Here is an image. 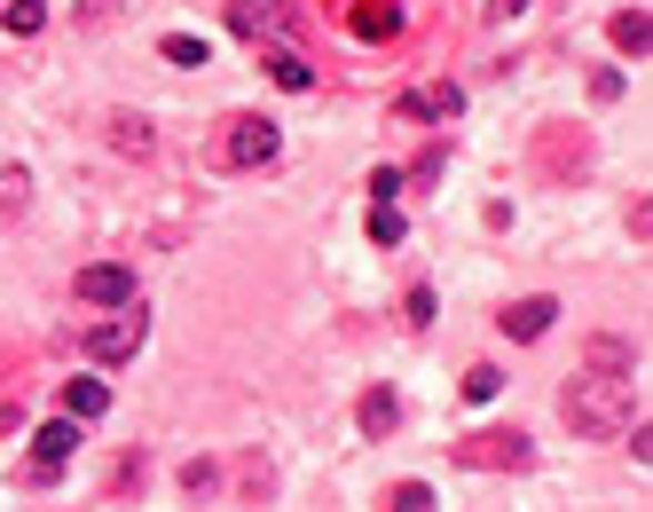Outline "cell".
Segmentation results:
<instances>
[{
  "label": "cell",
  "mask_w": 653,
  "mask_h": 512,
  "mask_svg": "<svg viewBox=\"0 0 653 512\" xmlns=\"http://www.w3.org/2000/svg\"><path fill=\"white\" fill-rule=\"evenodd\" d=\"M559 410H567V425L583 442H606L630 425V379H599V371H575L567 394H559Z\"/></svg>",
  "instance_id": "obj_1"
},
{
  "label": "cell",
  "mask_w": 653,
  "mask_h": 512,
  "mask_svg": "<svg viewBox=\"0 0 653 512\" xmlns=\"http://www.w3.org/2000/svg\"><path fill=\"white\" fill-rule=\"evenodd\" d=\"M275 150H284V134H275L260 111H237V119H221V134H213V165H229V174L275 165Z\"/></svg>",
  "instance_id": "obj_2"
},
{
  "label": "cell",
  "mask_w": 653,
  "mask_h": 512,
  "mask_svg": "<svg viewBox=\"0 0 653 512\" xmlns=\"http://www.w3.org/2000/svg\"><path fill=\"white\" fill-rule=\"evenodd\" d=\"M142 339H150V315H142V300H127V308H111L96 331H87V355L111 371V363H127V355L142 348Z\"/></svg>",
  "instance_id": "obj_3"
},
{
  "label": "cell",
  "mask_w": 653,
  "mask_h": 512,
  "mask_svg": "<svg viewBox=\"0 0 653 512\" xmlns=\"http://www.w3.org/2000/svg\"><path fill=\"white\" fill-rule=\"evenodd\" d=\"M292 24V0H229V32L237 40H275Z\"/></svg>",
  "instance_id": "obj_4"
},
{
  "label": "cell",
  "mask_w": 653,
  "mask_h": 512,
  "mask_svg": "<svg viewBox=\"0 0 653 512\" xmlns=\"http://www.w3.org/2000/svg\"><path fill=\"white\" fill-rule=\"evenodd\" d=\"M87 308H127L134 300V277L119 269V261H96V269H79V284H71Z\"/></svg>",
  "instance_id": "obj_5"
},
{
  "label": "cell",
  "mask_w": 653,
  "mask_h": 512,
  "mask_svg": "<svg viewBox=\"0 0 653 512\" xmlns=\"http://www.w3.org/2000/svg\"><path fill=\"white\" fill-rule=\"evenodd\" d=\"M103 142H111L119 158H158V134H150L142 111H111V119H103Z\"/></svg>",
  "instance_id": "obj_6"
},
{
  "label": "cell",
  "mask_w": 653,
  "mask_h": 512,
  "mask_svg": "<svg viewBox=\"0 0 653 512\" xmlns=\"http://www.w3.org/2000/svg\"><path fill=\"white\" fill-rule=\"evenodd\" d=\"M346 32H354V40H394V32H402V0H354V9H346Z\"/></svg>",
  "instance_id": "obj_7"
},
{
  "label": "cell",
  "mask_w": 653,
  "mask_h": 512,
  "mask_svg": "<svg viewBox=\"0 0 653 512\" xmlns=\"http://www.w3.org/2000/svg\"><path fill=\"white\" fill-rule=\"evenodd\" d=\"M496 323H504V339H543V331L559 323V300H551V292H543V300H512Z\"/></svg>",
  "instance_id": "obj_8"
},
{
  "label": "cell",
  "mask_w": 653,
  "mask_h": 512,
  "mask_svg": "<svg viewBox=\"0 0 653 512\" xmlns=\"http://www.w3.org/2000/svg\"><path fill=\"white\" fill-rule=\"evenodd\" d=\"M71 442H79V425H71V418H48L40 442H32V473H56V465L71 458Z\"/></svg>",
  "instance_id": "obj_9"
},
{
  "label": "cell",
  "mask_w": 653,
  "mask_h": 512,
  "mask_svg": "<svg viewBox=\"0 0 653 512\" xmlns=\"http://www.w3.org/2000/svg\"><path fill=\"white\" fill-rule=\"evenodd\" d=\"M394 425H402V402H394V386H370V394H362V434H370V442H386Z\"/></svg>",
  "instance_id": "obj_10"
},
{
  "label": "cell",
  "mask_w": 653,
  "mask_h": 512,
  "mask_svg": "<svg viewBox=\"0 0 653 512\" xmlns=\"http://www.w3.org/2000/svg\"><path fill=\"white\" fill-rule=\"evenodd\" d=\"M268 79H275V88H292V96H308L315 88V63L300 48H268Z\"/></svg>",
  "instance_id": "obj_11"
},
{
  "label": "cell",
  "mask_w": 653,
  "mask_h": 512,
  "mask_svg": "<svg viewBox=\"0 0 653 512\" xmlns=\"http://www.w3.org/2000/svg\"><path fill=\"white\" fill-rule=\"evenodd\" d=\"M24 205H32V174L24 165H0V229L24 221Z\"/></svg>",
  "instance_id": "obj_12"
},
{
  "label": "cell",
  "mask_w": 653,
  "mask_h": 512,
  "mask_svg": "<svg viewBox=\"0 0 653 512\" xmlns=\"http://www.w3.org/2000/svg\"><path fill=\"white\" fill-rule=\"evenodd\" d=\"M63 410H71V418H103V410H111V386H103V379H71V386H63Z\"/></svg>",
  "instance_id": "obj_13"
},
{
  "label": "cell",
  "mask_w": 653,
  "mask_h": 512,
  "mask_svg": "<svg viewBox=\"0 0 653 512\" xmlns=\"http://www.w3.org/2000/svg\"><path fill=\"white\" fill-rule=\"evenodd\" d=\"M0 24H9L17 40H32V32L48 24V0H9V9H0Z\"/></svg>",
  "instance_id": "obj_14"
},
{
  "label": "cell",
  "mask_w": 653,
  "mask_h": 512,
  "mask_svg": "<svg viewBox=\"0 0 653 512\" xmlns=\"http://www.w3.org/2000/svg\"><path fill=\"white\" fill-rule=\"evenodd\" d=\"M614 48L622 56H645V9H622L614 17Z\"/></svg>",
  "instance_id": "obj_15"
},
{
  "label": "cell",
  "mask_w": 653,
  "mask_h": 512,
  "mask_svg": "<svg viewBox=\"0 0 653 512\" xmlns=\"http://www.w3.org/2000/svg\"><path fill=\"white\" fill-rule=\"evenodd\" d=\"M386 512H433V489L425 481H394L386 489Z\"/></svg>",
  "instance_id": "obj_16"
},
{
  "label": "cell",
  "mask_w": 653,
  "mask_h": 512,
  "mask_svg": "<svg viewBox=\"0 0 653 512\" xmlns=\"http://www.w3.org/2000/svg\"><path fill=\"white\" fill-rule=\"evenodd\" d=\"M637 355L622 348V339H591V371H630Z\"/></svg>",
  "instance_id": "obj_17"
},
{
  "label": "cell",
  "mask_w": 653,
  "mask_h": 512,
  "mask_svg": "<svg viewBox=\"0 0 653 512\" xmlns=\"http://www.w3.org/2000/svg\"><path fill=\"white\" fill-rule=\"evenodd\" d=\"M496 386H504V371H496V363H473V371H464V402H489Z\"/></svg>",
  "instance_id": "obj_18"
},
{
  "label": "cell",
  "mask_w": 653,
  "mask_h": 512,
  "mask_svg": "<svg viewBox=\"0 0 653 512\" xmlns=\"http://www.w3.org/2000/svg\"><path fill=\"white\" fill-rule=\"evenodd\" d=\"M165 63H181V71H198V63H205V40H190V32H173V40H165Z\"/></svg>",
  "instance_id": "obj_19"
},
{
  "label": "cell",
  "mask_w": 653,
  "mask_h": 512,
  "mask_svg": "<svg viewBox=\"0 0 653 512\" xmlns=\"http://www.w3.org/2000/svg\"><path fill=\"white\" fill-rule=\"evenodd\" d=\"M370 237H379V244H402L410 229H402V213H394V205H379V213H370Z\"/></svg>",
  "instance_id": "obj_20"
},
{
  "label": "cell",
  "mask_w": 653,
  "mask_h": 512,
  "mask_svg": "<svg viewBox=\"0 0 653 512\" xmlns=\"http://www.w3.org/2000/svg\"><path fill=\"white\" fill-rule=\"evenodd\" d=\"M370 198L394 205V198H402V165H379V174H370Z\"/></svg>",
  "instance_id": "obj_21"
},
{
  "label": "cell",
  "mask_w": 653,
  "mask_h": 512,
  "mask_svg": "<svg viewBox=\"0 0 653 512\" xmlns=\"http://www.w3.org/2000/svg\"><path fill=\"white\" fill-rule=\"evenodd\" d=\"M181 481H190V489H198V496H205V489H213V481H221V465H213V458H198V465H190V473H181Z\"/></svg>",
  "instance_id": "obj_22"
},
{
  "label": "cell",
  "mask_w": 653,
  "mask_h": 512,
  "mask_svg": "<svg viewBox=\"0 0 653 512\" xmlns=\"http://www.w3.org/2000/svg\"><path fill=\"white\" fill-rule=\"evenodd\" d=\"M528 9V0H489V17H520Z\"/></svg>",
  "instance_id": "obj_23"
}]
</instances>
